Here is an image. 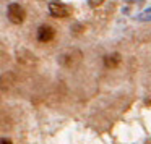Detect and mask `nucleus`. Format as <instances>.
Returning a JSON list of instances; mask_svg holds the SVG:
<instances>
[{
    "label": "nucleus",
    "instance_id": "39448f33",
    "mask_svg": "<svg viewBox=\"0 0 151 144\" xmlns=\"http://www.w3.org/2000/svg\"><path fill=\"white\" fill-rule=\"evenodd\" d=\"M0 144H13L10 139H0Z\"/></svg>",
    "mask_w": 151,
    "mask_h": 144
},
{
    "label": "nucleus",
    "instance_id": "20e7f679",
    "mask_svg": "<svg viewBox=\"0 0 151 144\" xmlns=\"http://www.w3.org/2000/svg\"><path fill=\"white\" fill-rule=\"evenodd\" d=\"M119 62H120V55H119V53H111V55H107V57L104 58V63L109 66V68H114V66H117Z\"/></svg>",
    "mask_w": 151,
    "mask_h": 144
},
{
    "label": "nucleus",
    "instance_id": "f257e3e1",
    "mask_svg": "<svg viewBox=\"0 0 151 144\" xmlns=\"http://www.w3.org/2000/svg\"><path fill=\"white\" fill-rule=\"evenodd\" d=\"M7 16L12 24H21L26 18V10L20 4H10L7 8Z\"/></svg>",
    "mask_w": 151,
    "mask_h": 144
},
{
    "label": "nucleus",
    "instance_id": "7ed1b4c3",
    "mask_svg": "<svg viewBox=\"0 0 151 144\" xmlns=\"http://www.w3.org/2000/svg\"><path fill=\"white\" fill-rule=\"evenodd\" d=\"M36 37L39 42H50V41L55 37V31H54V28H50L49 24H41L39 28H37L36 31Z\"/></svg>",
    "mask_w": 151,
    "mask_h": 144
},
{
    "label": "nucleus",
    "instance_id": "f03ea898",
    "mask_svg": "<svg viewBox=\"0 0 151 144\" xmlns=\"http://www.w3.org/2000/svg\"><path fill=\"white\" fill-rule=\"evenodd\" d=\"M47 8H49L50 16L54 18H67L70 15V8L67 5L60 4V2H52V4L47 5Z\"/></svg>",
    "mask_w": 151,
    "mask_h": 144
}]
</instances>
